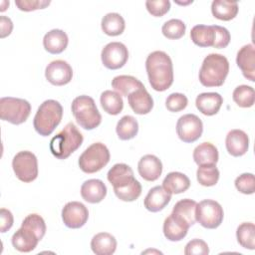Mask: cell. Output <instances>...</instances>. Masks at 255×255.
Returning a JSON list of instances; mask_svg holds the SVG:
<instances>
[{
	"mask_svg": "<svg viewBox=\"0 0 255 255\" xmlns=\"http://www.w3.org/2000/svg\"><path fill=\"white\" fill-rule=\"evenodd\" d=\"M16 6L21 11H34L37 9H44L45 7L50 5V1H43V0H16Z\"/></svg>",
	"mask_w": 255,
	"mask_h": 255,
	"instance_id": "45",
	"label": "cell"
},
{
	"mask_svg": "<svg viewBox=\"0 0 255 255\" xmlns=\"http://www.w3.org/2000/svg\"><path fill=\"white\" fill-rule=\"evenodd\" d=\"M218 157V150L211 142H202L193 150V159L198 166L216 164Z\"/></svg>",
	"mask_w": 255,
	"mask_h": 255,
	"instance_id": "26",
	"label": "cell"
},
{
	"mask_svg": "<svg viewBox=\"0 0 255 255\" xmlns=\"http://www.w3.org/2000/svg\"><path fill=\"white\" fill-rule=\"evenodd\" d=\"M236 189L243 194H253L255 191V178L253 173H242L234 181Z\"/></svg>",
	"mask_w": 255,
	"mask_h": 255,
	"instance_id": "39",
	"label": "cell"
},
{
	"mask_svg": "<svg viewBox=\"0 0 255 255\" xmlns=\"http://www.w3.org/2000/svg\"><path fill=\"white\" fill-rule=\"evenodd\" d=\"M9 6V1H2L1 2V8H0V11L1 12H4Z\"/></svg>",
	"mask_w": 255,
	"mask_h": 255,
	"instance_id": "48",
	"label": "cell"
},
{
	"mask_svg": "<svg viewBox=\"0 0 255 255\" xmlns=\"http://www.w3.org/2000/svg\"><path fill=\"white\" fill-rule=\"evenodd\" d=\"M188 100L185 95L181 93H172L165 100V107L169 112L177 113L186 108Z\"/></svg>",
	"mask_w": 255,
	"mask_h": 255,
	"instance_id": "41",
	"label": "cell"
},
{
	"mask_svg": "<svg viewBox=\"0 0 255 255\" xmlns=\"http://www.w3.org/2000/svg\"><path fill=\"white\" fill-rule=\"evenodd\" d=\"M212 26L215 32L213 48H217V49L226 48L231 39L229 31L222 26H218V25H212Z\"/></svg>",
	"mask_w": 255,
	"mask_h": 255,
	"instance_id": "44",
	"label": "cell"
},
{
	"mask_svg": "<svg viewBox=\"0 0 255 255\" xmlns=\"http://www.w3.org/2000/svg\"><path fill=\"white\" fill-rule=\"evenodd\" d=\"M212 15L222 21L234 19L238 13V3L227 0H214L211 3Z\"/></svg>",
	"mask_w": 255,
	"mask_h": 255,
	"instance_id": "28",
	"label": "cell"
},
{
	"mask_svg": "<svg viewBox=\"0 0 255 255\" xmlns=\"http://www.w3.org/2000/svg\"><path fill=\"white\" fill-rule=\"evenodd\" d=\"M0 218H1V224H0V230L2 233H5L8 231L14 222L13 215L10 210L6 208H1L0 209Z\"/></svg>",
	"mask_w": 255,
	"mask_h": 255,
	"instance_id": "46",
	"label": "cell"
},
{
	"mask_svg": "<svg viewBox=\"0 0 255 255\" xmlns=\"http://www.w3.org/2000/svg\"><path fill=\"white\" fill-rule=\"evenodd\" d=\"M101 26L105 34L109 36H119L125 31L126 23L121 14L108 13L103 17Z\"/></svg>",
	"mask_w": 255,
	"mask_h": 255,
	"instance_id": "31",
	"label": "cell"
},
{
	"mask_svg": "<svg viewBox=\"0 0 255 255\" xmlns=\"http://www.w3.org/2000/svg\"><path fill=\"white\" fill-rule=\"evenodd\" d=\"M185 30L186 26L180 19H170L166 21L161 27L163 36L170 40L180 39L185 34Z\"/></svg>",
	"mask_w": 255,
	"mask_h": 255,
	"instance_id": "38",
	"label": "cell"
},
{
	"mask_svg": "<svg viewBox=\"0 0 255 255\" xmlns=\"http://www.w3.org/2000/svg\"><path fill=\"white\" fill-rule=\"evenodd\" d=\"M232 98L237 106L241 108H250L255 102L254 89L247 85H240L234 89Z\"/></svg>",
	"mask_w": 255,
	"mask_h": 255,
	"instance_id": "36",
	"label": "cell"
},
{
	"mask_svg": "<svg viewBox=\"0 0 255 255\" xmlns=\"http://www.w3.org/2000/svg\"><path fill=\"white\" fill-rule=\"evenodd\" d=\"M223 217V208L215 200L204 199L196 204L195 219L204 228H217L222 223Z\"/></svg>",
	"mask_w": 255,
	"mask_h": 255,
	"instance_id": "9",
	"label": "cell"
},
{
	"mask_svg": "<svg viewBox=\"0 0 255 255\" xmlns=\"http://www.w3.org/2000/svg\"><path fill=\"white\" fill-rule=\"evenodd\" d=\"M71 110L78 125L84 129H94L102 123V116L93 98L82 95L72 102Z\"/></svg>",
	"mask_w": 255,
	"mask_h": 255,
	"instance_id": "6",
	"label": "cell"
},
{
	"mask_svg": "<svg viewBox=\"0 0 255 255\" xmlns=\"http://www.w3.org/2000/svg\"><path fill=\"white\" fill-rule=\"evenodd\" d=\"M190 38L199 47H213L215 38L213 26L195 25L190 31Z\"/></svg>",
	"mask_w": 255,
	"mask_h": 255,
	"instance_id": "30",
	"label": "cell"
},
{
	"mask_svg": "<svg viewBox=\"0 0 255 255\" xmlns=\"http://www.w3.org/2000/svg\"><path fill=\"white\" fill-rule=\"evenodd\" d=\"M209 253L208 245L205 241L201 239H192L190 240L184 248L185 255H206Z\"/></svg>",
	"mask_w": 255,
	"mask_h": 255,
	"instance_id": "43",
	"label": "cell"
},
{
	"mask_svg": "<svg viewBox=\"0 0 255 255\" xmlns=\"http://www.w3.org/2000/svg\"><path fill=\"white\" fill-rule=\"evenodd\" d=\"M225 145L229 154L232 156H241L248 150L249 137L241 129H232L226 135Z\"/></svg>",
	"mask_w": 255,
	"mask_h": 255,
	"instance_id": "19",
	"label": "cell"
},
{
	"mask_svg": "<svg viewBox=\"0 0 255 255\" xmlns=\"http://www.w3.org/2000/svg\"><path fill=\"white\" fill-rule=\"evenodd\" d=\"M21 225L27 226L32 230H34L40 236L41 239H43L46 233V223L44 219L37 213H32L27 215L22 221Z\"/></svg>",
	"mask_w": 255,
	"mask_h": 255,
	"instance_id": "40",
	"label": "cell"
},
{
	"mask_svg": "<svg viewBox=\"0 0 255 255\" xmlns=\"http://www.w3.org/2000/svg\"><path fill=\"white\" fill-rule=\"evenodd\" d=\"M203 125L201 120L194 114L181 116L176 123V133L183 142H194L202 134Z\"/></svg>",
	"mask_w": 255,
	"mask_h": 255,
	"instance_id": "11",
	"label": "cell"
},
{
	"mask_svg": "<svg viewBox=\"0 0 255 255\" xmlns=\"http://www.w3.org/2000/svg\"><path fill=\"white\" fill-rule=\"evenodd\" d=\"M236 64L247 80L255 81V49L252 44L244 45L238 51Z\"/></svg>",
	"mask_w": 255,
	"mask_h": 255,
	"instance_id": "17",
	"label": "cell"
},
{
	"mask_svg": "<svg viewBox=\"0 0 255 255\" xmlns=\"http://www.w3.org/2000/svg\"><path fill=\"white\" fill-rule=\"evenodd\" d=\"M31 113V105L20 98L3 97L0 99V118L12 125H20L27 121Z\"/></svg>",
	"mask_w": 255,
	"mask_h": 255,
	"instance_id": "8",
	"label": "cell"
},
{
	"mask_svg": "<svg viewBox=\"0 0 255 255\" xmlns=\"http://www.w3.org/2000/svg\"><path fill=\"white\" fill-rule=\"evenodd\" d=\"M229 72V62L221 54L207 55L199 70V81L204 87H220Z\"/></svg>",
	"mask_w": 255,
	"mask_h": 255,
	"instance_id": "3",
	"label": "cell"
},
{
	"mask_svg": "<svg viewBox=\"0 0 255 255\" xmlns=\"http://www.w3.org/2000/svg\"><path fill=\"white\" fill-rule=\"evenodd\" d=\"M12 167L16 177L23 182H32L38 176V160L29 150H22L15 154Z\"/></svg>",
	"mask_w": 255,
	"mask_h": 255,
	"instance_id": "10",
	"label": "cell"
},
{
	"mask_svg": "<svg viewBox=\"0 0 255 255\" xmlns=\"http://www.w3.org/2000/svg\"><path fill=\"white\" fill-rule=\"evenodd\" d=\"M110 151L102 142H95L88 146L79 157V166L86 173L100 171L110 161Z\"/></svg>",
	"mask_w": 255,
	"mask_h": 255,
	"instance_id": "7",
	"label": "cell"
},
{
	"mask_svg": "<svg viewBox=\"0 0 255 255\" xmlns=\"http://www.w3.org/2000/svg\"><path fill=\"white\" fill-rule=\"evenodd\" d=\"M101 59L106 68L110 70H118L124 67L128 62V48L121 42H111L103 48Z\"/></svg>",
	"mask_w": 255,
	"mask_h": 255,
	"instance_id": "12",
	"label": "cell"
},
{
	"mask_svg": "<svg viewBox=\"0 0 255 255\" xmlns=\"http://www.w3.org/2000/svg\"><path fill=\"white\" fill-rule=\"evenodd\" d=\"M147 11L154 17H161L170 9V2L168 0H147L145 2Z\"/></svg>",
	"mask_w": 255,
	"mask_h": 255,
	"instance_id": "42",
	"label": "cell"
},
{
	"mask_svg": "<svg viewBox=\"0 0 255 255\" xmlns=\"http://www.w3.org/2000/svg\"><path fill=\"white\" fill-rule=\"evenodd\" d=\"M84 137L73 123H68L64 128L50 140V150L59 159H66L83 143Z\"/></svg>",
	"mask_w": 255,
	"mask_h": 255,
	"instance_id": "4",
	"label": "cell"
},
{
	"mask_svg": "<svg viewBox=\"0 0 255 255\" xmlns=\"http://www.w3.org/2000/svg\"><path fill=\"white\" fill-rule=\"evenodd\" d=\"M196 204L197 203L192 199H189V198L181 199L174 204L172 208V213L183 218L189 224V226H191L196 221L195 219Z\"/></svg>",
	"mask_w": 255,
	"mask_h": 255,
	"instance_id": "34",
	"label": "cell"
},
{
	"mask_svg": "<svg viewBox=\"0 0 255 255\" xmlns=\"http://www.w3.org/2000/svg\"><path fill=\"white\" fill-rule=\"evenodd\" d=\"M40 240L42 239L34 230L24 225H21V227L12 235L11 238L13 247L19 252L24 253L34 250Z\"/></svg>",
	"mask_w": 255,
	"mask_h": 255,
	"instance_id": "15",
	"label": "cell"
},
{
	"mask_svg": "<svg viewBox=\"0 0 255 255\" xmlns=\"http://www.w3.org/2000/svg\"><path fill=\"white\" fill-rule=\"evenodd\" d=\"M238 243L246 249L254 250L255 248V225L252 222L241 223L236 230Z\"/></svg>",
	"mask_w": 255,
	"mask_h": 255,
	"instance_id": "35",
	"label": "cell"
},
{
	"mask_svg": "<svg viewBox=\"0 0 255 255\" xmlns=\"http://www.w3.org/2000/svg\"><path fill=\"white\" fill-rule=\"evenodd\" d=\"M81 195L89 203H99L107 195V186L101 179H88L81 186Z\"/></svg>",
	"mask_w": 255,
	"mask_h": 255,
	"instance_id": "22",
	"label": "cell"
},
{
	"mask_svg": "<svg viewBox=\"0 0 255 255\" xmlns=\"http://www.w3.org/2000/svg\"><path fill=\"white\" fill-rule=\"evenodd\" d=\"M116 131L120 139L128 140L133 138L138 131L137 121L132 116H124L117 124Z\"/></svg>",
	"mask_w": 255,
	"mask_h": 255,
	"instance_id": "33",
	"label": "cell"
},
{
	"mask_svg": "<svg viewBox=\"0 0 255 255\" xmlns=\"http://www.w3.org/2000/svg\"><path fill=\"white\" fill-rule=\"evenodd\" d=\"M100 102L104 111L112 116L119 115L124 109V101L122 96L115 91L107 90L103 92Z\"/></svg>",
	"mask_w": 255,
	"mask_h": 255,
	"instance_id": "32",
	"label": "cell"
},
{
	"mask_svg": "<svg viewBox=\"0 0 255 255\" xmlns=\"http://www.w3.org/2000/svg\"><path fill=\"white\" fill-rule=\"evenodd\" d=\"M171 193L166 191L162 186H154L149 189L144 197V207L150 212H158L162 210L170 201Z\"/></svg>",
	"mask_w": 255,
	"mask_h": 255,
	"instance_id": "21",
	"label": "cell"
},
{
	"mask_svg": "<svg viewBox=\"0 0 255 255\" xmlns=\"http://www.w3.org/2000/svg\"><path fill=\"white\" fill-rule=\"evenodd\" d=\"M128 101L130 109L137 115H146L153 108V100L144 87L130 93Z\"/></svg>",
	"mask_w": 255,
	"mask_h": 255,
	"instance_id": "20",
	"label": "cell"
},
{
	"mask_svg": "<svg viewBox=\"0 0 255 255\" xmlns=\"http://www.w3.org/2000/svg\"><path fill=\"white\" fill-rule=\"evenodd\" d=\"M88 218V208L82 202H68L62 209V220L68 228H81L87 223Z\"/></svg>",
	"mask_w": 255,
	"mask_h": 255,
	"instance_id": "13",
	"label": "cell"
},
{
	"mask_svg": "<svg viewBox=\"0 0 255 255\" xmlns=\"http://www.w3.org/2000/svg\"><path fill=\"white\" fill-rule=\"evenodd\" d=\"M189 224L180 216L171 213L164 219L163 222V234L169 241H180L182 240L189 229Z\"/></svg>",
	"mask_w": 255,
	"mask_h": 255,
	"instance_id": "16",
	"label": "cell"
},
{
	"mask_svg": "<svg viewBox=\"0 0 255 255\" xmlns=\"http://www.w3.org/2000/svg\"><path fill=\"white\" fill-rule=\"evenodd\" d=\"M112 87L121 96L128 97L133 91L144 87L143 84L137 80L135 77L121 75L117 76L112 80Z\"/></svg>",
	"mask_w": 255,
	"mask_h": 255,
	"instance_id": "29",
	"label": "cell"
},
{
	"mask_svg": "<svg viewBox=\"0 0 255 255\" xmlns=\"http://www.w3.org/2000/svg\"><path fill=\"white\" fill-rule=\"evenodd\" d=\"M197 181L203 186H213L219 179V170L215 164L200 165L196 171Z\"/></svg>",
	"mask_w": 255,
	"mask_h": 255,
	"instance_id": "37",
	"label": "cell"
},
{
	"mask_svg": "<svg viewBox=\"0 0 255 255\" xmlns=\"http://www.w3.org/2000/svg\"><path fill=\"white\" fill-rule=\"evenodd\" d=\"M107 177L115 194L123 201H134L141 194L140 183L134 178L131 167L126 163H116L108 171Z\"/></svg>",
	"mask_w": 255,
	"mask_h": 255,
	"instance_id": "1",
	"label": "cell"
},
{
	"mask_svg": "<svg viewBox=\"0 0 255 255\" xmlns=\"http://www.w3.org/2000/svg\"><path fill=\"white\" fill-rule=\"evenodd\" d=\"M63 117V107L58 101L46 100L38 108L34 117L35 130L42 136L50 135L59 126Z\"/></svg>",
	"mask_w": 255,
	"mask_h": 255,
	"instance_id": "5",
	"label": "cell"
},
{
	"mask_svg": "<svg viewBox=\"0 0 255 255\" xmlns=\"http://www.w3.org/2000/svg\"><path fill=\"white\" fill-rule=\"evenodd\" d=\"M91 248L97 255H112L117 249V240L108 232H100L92 238Z\"/></svg>",
	"mask_w": 255,
	"mask_h": 255,
	"instance_id": "25",
	"label": "cell"
},
{
	"mask_svg": "<svg viewBox=\"0 0 255 255\" xmlns=\"http://www.w3.org/2000/svg\"><path fill=\"white\" fill-rule=\"evenodd\" d=\"M68 35L60 29H53L45 34L43 38V46L50 54H60L68 46Z\"/></svg>",
	"mask_w": 255,
	"mask_h": 255,
	"instance_id": "24",
	"label": "cell"
},
{
	"mask_svg": "<svg viewBox=\"0 0 255 255\" xmlns=\"http://www.w3.org/2000/svg\"><path fill=\"white\" fill-rule=\"evenodd\" d=\"M0 30H1V34H0L1 38H5L6 36L11 34L13 30V23L10 18L6 16L0 17Z\"/></svg>",
	"mask_w": 255,
	"mask_h": 255,
	"instance_id": "47",
	"label": "cell"
},
{
	"mask_svg": "<svg viewBox=\"0 0 255 255\" xmlns=\"http://www.w3.org/2000/svg\"><path fill=\"white\" fill-rule=\"evenodd\" d=\"M190 186L189 178L181 172L172 171L167 173L162 181V187L171 194H179L186 191Z\"/></svg>",
	"mask_w": 255,
	"mask_h": 255,
	"instance_id": "27",
	"label": "cell"
},
{
	"mask_svg": "<svg viewBox=\"0 0 255 255\" xmlns=\"http://www.w3.org/2000/svg\"><path fill=\"white\" fill-rule=\"evenodd\" d=\"M45 77L54 86H64L71 82L73 70L66 61L55 60L46 67Z\"/></svg>",
	"mask_w": 255,
	"mask_h": 255,
	"instance_id": "14",
	"label": "cell"
},
{
	"mask_svg": "<svg viewBox=\"0 0 255 255\" xmlns=\"http://www.w3.org/2000/svg\"><path fill=\"white\" fill-rule=\"evenodd\" d=\"M137 170L144 180L155 181L161 175L162 163L157 156L153 154H145L139 159Z\"/></svg>",
	"mask_w": 255,
	"mask_h": 255,
	"instance_id": "18",
	"label": "cell"
},
{
	"mask_svg": "<svg viewBox=\"0 0 255 255\" xmlns=\"http://www.w3.org/2000/svg\"><path fill=\"white\" fill-rule=\"evenodd\" d=\"M145 69L148 82L153 90L163 92L172 85V61L165 52L154 51L150 53L145 60Z\"/></svg>",
	"mask_w": 255,
	"mask_h": 255,
	"instance_id": "2",
	"label": "cell"
},
{
	"mask_svg": "<svg viewBox=\"0 0 255 255\" xmlns=\"http://www.w3.org/2000/svg\"><path fill=\"white\" fill-rule=\"evenodd\" d=\"M223 104V98L218 93H202L196 97L195 106L205 116L216 115Z\"/></svg>",
	"mask_w": 255,
	"mask_h": 255,
	"instance_id": "23",
	"label": "cell"
}]
</instances>
